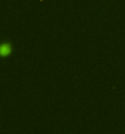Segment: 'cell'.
Segmentation results:
<instances>
[{
  "mask_svg": "<svg viewBox=\"0 0 125 134\" xmlns=\"http://www.w3.org/2000/svg\"><path fill=\"white\" fill-rule=\"evenodd\" d=\"M10 53H11V46L9 43H3L0 46V55L1 57H6Z\"/></svg>",
  "mask_w": 125,
  "mask_h": 134,
  "instance_id": "obj_1",
  "label": "cell"
}]
</instances>
